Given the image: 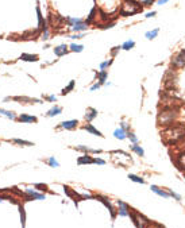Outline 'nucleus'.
<instances>
[{
  "label": "nucleus",
  "mask_w": 185,
  "mask_h": 228,
  "mask_svg": "<svg viewBox=\"0 0 185 228\" xmlns=\"http://www.w3.org/2000/svg\"><path fill=\"white\" fill-rule=\"evenodd\" d=\"M184 134H185V130L181 128V127H174V128H170L169 131H166V136L170 138L169 142H177L178 139L184 138Z\"/></svg>",
  "instance_id": "obj_1"
},
{
  "label": "nucleus",
  "mask_w": 185,
  "mask_h": 228,
  "mask_svg": "<svg viewBox=\"0 0 185 228\" xmlns=\"http://www.w3.org/2000/svg\"><path fill=\"white\" fill-rule=\"evenodd\" d=\"M174 117V111L173 109H164L159 115V122L164 124V126H169L172 122H173Z\"/></svg>",
  "instance_id": "obj_2"
},
{
  "label": "nucleus",
  "mask_w": 185,
  "mask_h": 228,
  "mask_svg": "<svg viewBox=\"0 0 185 228\" xmlns=\"http://www.w3.org/2000/svg\"><path fill=\"white\" fill-rule=\"evenodd\" d=\"M46 196H45L43 193H37L31 189H27L26 190V199L24 201H31V200H45Z\"/></svg>",
  "instance_id": "obj_3"
},
{
  "label": "nucleus",
  "mask_w": 185,
  "mask_h": 228,
  "mask_svg": "<svg viewBox=\"0 0 185 228\" xmlns=\"http://www.w3.org/2000/svg\"><path fill=\"white\" fill-rule=\"evenodd\" d=\"M18 122L21 123H37L38 122V117L32 116V115H26V114H22L21 116H18Z\"/></svg>",
  "instance_id": "obj_4"
},
{
  "label": "nucleus",
  "mask_w": 185,
  "mask_h": 228,
  "mask_svg": "<svg viewBox=\"0 0 185 228\" xmlns=\"http://www.w3.org/2000/svg\"><path fill=\"white\" fill-rule=\"evenodd\" d=\"M96 199H97V200H100V201H101V202H103L104 205H106L107 208H108L109 213H111V216H112V220H115V217H116V213H115V209H114V208H112L111 202H109L108 200L106 199V197H101V196H96Z\"/></svg>",
  "instance_id": "obj_5"
},
{
  "label": "nucleus",
  "mask_w": 185,
  "mask_h": 228,
  "mask_svg": "<svg viewBox=\"0 0 185 228\" xmlns=\"http://www.w3.org/2000/svg\"><path fill=\"white\" fill-rule=\"evenodd\" d=\"M79 124L77 120H66V122H62L59 123V128H65V130H74Z\"/></svg>",
  "instance_id": "obj_6"
},
{
  "label": "nucleus",
  "mask_w": 185,
  "mask_h": 228,
  "mask_svg": "<svg viewBox=\"0 0 185 228\" xmlns=\"http://www.w3.org/2000/svg\"><path fill=\"white\" fill-rule=\"evenodd\" d=\"M19 59L26 61V62H38L39 61V56L38 54H29V53H23Z\"/></svg>",
  "instance_id": "obj_7"
},
{
  "label": "nucleus",
  "mask_w": 185,
  "mask_h": 228,
  "mask_svg": "<svg viewBox=\"0 0 185 228\" xmlns=\"http://www.w3.org/2000/svg\"><path fill=\"white\" fill-rule=\"evenodd\" d=\"M174 66H185V50H181L180 54L173 59Z\"/></svg>",
  "instance_id": "obj_8"
},
{
  "label": "nucleus",
  "mask_w": 185,
  "mask_h": 228,
  "mask_svg": "<svg viewBox=\"0 0 185 228\" xmlns=\"http://www.w3.org/2000/svg\"><path fill=\"white\" fill-rule=\"evenodd\" d=\"M54 54H56L57 57H62V56H65L66 53L69 51V49H68V46L65 43H62V45H59V46H57V47H54Z\"/></svg>",
  "instance_id": "obj_9"
},
{
  "label": "nucleus",
  "mask_w": 185,
  "mask_h": 228,
  "mask_svg": "<svg viewBox=\"0 0 185 228\" xmlns=\"http://www.w3.org/2000/svg\"><path fill=\"white\" fill-rule=\"evenodd\" d=\"M11 100H15V101H21L23 104H32V103H41V100L38 99H31V97H10Z\"/></svg>",
  "instance_id": "obj_10"
},
{
  "label": "nucleus",
  "mask_w": 185,
  "mask_h": 228,
  "mask_svg": "<svg viewBox=\"0 0 185 228\" xmlns=\"http://www.w3.org/2000/svg\"><path fill=\"white\" fill-rule=\"evenodd\" d=\"M117 205H119V215L123 217L128 216V205L124 204V202L120 201V200H117Z\"/></svg>",
  "instance_id": "obj_11"
},
{
  "label": "nucleus",
  "mask_w": 185,
  "mask_h": 228,
  "mask_svg": "<svg viewBox=\"0 0 185 228\" xmlns=\"http://www.w3.org/2000/svg\"><path fill=\"white\" fill-rule=\"evenodd\" d=\"M88 29V24L85 22H81V23H76L72 26V31L73 32H81V31H85Z\"/></svg>",
  "instance_id": "obj_12"
},
{
  "label": "nucleus",
  "mask_w": 185,
  "mask_h": 228,
  "mask_svg": "<svg viewBox=\"0 0 185 228\" xmlns=\"http://www.w3.org/2000/svg\"><path fill=\"white\" fill-rule=\"evenodd\" d=\"M61 112H62V108H61V107H58V105H54L53 108L47 111L46 116H47V117H53V116H57V115H59Z\"/></svg>",
  "instance_id": "obj_13"
},
{
  "label": "nucleus",
  "mask_w": 185,
  "mask_h": 228,
  "mask_svg": "<svg viewBox=\"0 0 185 228\" xmlns=\"http://www.w3.org/2000/svg\"><path fill=\"white\" fill-rule=\"evenodd\" d=\"M0 115H1V116L8 117V119H11V120H16V119H18V116H16V114H15V112L7 111V109H3V108H0Z\"/></svg>",
  "instance_id": "obj_14"
},
{
  "label": "nucleus",
  "mask_w": 185,
  "mask_h": 228,
  "mask_svg": "<svg viewBox=\"0 0 185 228\" xmlns=\"http://www.w3.org/2000/svg\"><path fill=\"white\" fill-rule=\"evenodd\" d=\"M77 163H79V165H84V163H93V158H92L91 155L85 154V155H82V157H80L79 159H77Z\"/></svg>",
  "instance_id": "obj_15"
},
{
  "label": "nucleus",
  "mask_w": 185,
  "mask_h": 228,
  "mask_svg": "<svg viewBox=\"0 0 185 228\" xmlns=\"http://www.w3.org/2000/svg\"><path fill=\"white\" fill-rule=\"evenodd\" d=\"M96 116H97V111L95 108H88L87 109V114H85V120L87 122H92Z\"/></svg>",
  "instance_id": "obj_16"
},
{
  "label": "nucleus",
  "mask_w": 185,
  "mask_h": 228,
  "mask_svg": "<svg viewBox=\"0 0 185 228\" xmlns=\"http://www.w3.org/2000/svg\"><path fill=\"white\" fill-rule=\"evenodd\" d=\"M107 77H108V73H107V70H100V72H97V80H99V84H106V80Z\"/></svg>",
  "instance_id": "obj_17"
},
{
  "label": "nucleus",
  "mask_w": 185,
  "mask_h": 228,
  "mask_svg": "<svg viewBox=\"0 0 185 228\" xmlns=\"http://www.w3.org/2000/svg\"><path fill=\"white\" fill-rule=\"evenodd\" d=\"M7 142H11V143L15 144H21V146H34L32 142H29V140H23V139H10Z\"/></svg>",
  "instance_id": "obj_18"
},
{
  "label": "nucleus",
  "mask_w": 185,
  "mask_h": 228,
  "mask_svg": "<svg viewBox=\"0 0 185 228\" xmlns=\"http://www.w3.org/2000/svg\"><path fill=\"white\" fill-rule=\"evenodd\" d=\"M150 189L153 190L154 193H157L158 196H162V197H165V199H169V197H170V194H169V193H166V192H164V190H161L158 186H156V185H151V188H150Z\"/></svg>",
  "instance_id": "obj_19"
},
{
  "label": "nucleus",
  "mask_w": 185,
  "mask_h": 228,
  "mask_svg": "<svg viewBox=\"0 0 185 228\" xmlns=\"http://www.w3.org/2000/svg\"><path fill=\"white\" fill-rule=\"evenodd\" d=\"M114 136L116 138V139H120V140H123L124 138L127 136V132H126V130H123L120 127V128H117V130H115V132H114Z\"/></svg>",
  "instance_id": "obj_20"
},
{
  "label": "nucleus",
  "mask_w": 185,
  "mask_h": 228,
  "mask_svg": "<svg viewBox=\"0 0 185 228\" xmlns=\"http://www.w3.org/2000/svg\"><path fill=\"white\" fill-rule=\"evenodd\" d=\"M82 128H84V130H87L88 132H92L93 135H97V136H103V134H101V132H100L99 130H96V128H95V127L92 126V124H85V126L82 127Z\"/></svg>",
  "instance_id": "obj_21"
},
{
  "label": "nucleus",
  "mask_w": 185,
  "mask_h": 228,
  "mask_svg": "<svg viewBox=\"0 0 185 228\" xmlns=\"http://www.w3.org/2000/svg\"><path fill=\"white\" fill-rule=\"evenodd\" d=\"M18 208H19V213H21V223H22V225L24 227V225H26V212H24L23 204H21V202H19Z\"/></svg>",
  "instance_id": "obj_22"
},
{
  "label": "nucleus",
  "mask_w": 185,
  "mask_h": 228,
  "mask_svg": "<svg viewBox=\"0 0 185 228\" xmlns=\"http://www.w3.org/2000/svg\"><path fill=\"white\" fill-rule=\"evenodd\" d=\"M134 46H135V42L134 41H126L123 45L120 46V49H123V50H131V49H134Z\"/></svg>",
  "instance_id": "obj_23"
},
{
  "label": "nucleus",
  "mask_w": 185,
  "mask_h": 228,
  "mask_svg": "<svg viewBox=\"0 0 185 228\" xmlns=\"http://www.w3.org/2000/svg\"><path fill=\"white\" fill-rule=\"evenodd\" d=\"M74 84H76V81H73V80H72V81L69 82V85H68V87H66V88H64V89H62L61 95H68V93H69V92H70V91H73Z\"/></svg>",
  "instance_id": "obj_24"
},
{
  "label": "nucleus",
  "mask_w": 185,
  "mask_h": 228,
  "mask_svg": "<svg viewBox=\"0 0 185 228\" xmlns=\"http://www.w3.org/2000/svg\"><path fill=\"white\" fill-rule=\"evenodd\" d=\"M158 32H159V29H154L153 31H147L146 32V38L147 39H154L158 35Z\"/></svg>",
  "instance_id": "obj_25"
},
{
  "label": "nucleus",
  "mask_w": 185,
  "mask_h": 228,
  "mask_svg": "<svg viewBox=\"0 0 185 228\" xmlns=\"http://www.w3.org/2000/svg\"><path fill=\"white\" fill-rule=\"evenodd\" d=\"M131 150H132V151H135L137 154L139 155V157H143V155H145V151H143V149H142L141 146H137V144H134V146H131Z\"/></svg>",
  "instance_id": "obj_26"
},
{
  "label": "nucleus",
  "mask_w": 185,
  "mask_h": 228,
  "mask_svg": "<svg viewBox=\"0 0 185 228\" xmlns=\"http://www.w3.org/2000/svg\"><path fill=\"white\" fill-rule=\"evenodd\" d=\"M69 47H70V51H74V53H81L82 49H84V46H82V45H76V43L70 45Z\"/></svg>",
  "instance_id": "obj_27"
},
{
  "label": "nucleus",
  "mask_w": 185,
  "mask_h": 228,
  "mask_svg": "<svg viewBox=\"0 0 185 228\" xmlns=\"http://www.w3.org/2000/svg\"><path fill=\"white\" fill-rule=\"evenodd\" d=\"M46 163L50 165L51 167H58L59 166V163L56 161V158H54V157H50L49 159H46Z\"/></svg>",
  "instance_id": "obj_28"
},
{
  "label": "nucleus",
  "mask_w": 185,
  "mask_h": 228,
  "mask_svg": "<svg viewBox=\"0 0 185 228\" xmlns=\"http://www.w3.org/2000/svg\"><path fill=\"white\" fill-rule=\"evenodd\" d=\"M128 178L131 180V181H134V182H139V184H145V182H146L143 178H141V177H138V175H134V174H130Z\"/></svg>",
  "instance_id": "obj_29"
},
{
  "label": "nucleus",
  "mask_w": 185,
  "mask_h": 228,
  "mask_svg": "<svg viewBox=\"0 0 185 228\" xmlns=\"http://www.w3.org/2000/svg\"><path fill=\"white\" fill-rule=\"evenodd\" d=\"M34 186L39 188L38 190H41V192H47V190H49V189H47V185H43V184H35Z\"/></svg>",
  "instance_id": "obj_30"
},
{
  "label": "nucleus",
  "mask_w": 185,
  "mask_h": 228,
  "mask_svg": "<svg viewBox=\"0 0 185 228\" xmlns=\"http://www.w3.org/2000/svg\"><path fill=\"white\" fill-rule=\"evenodd\" d=\"M127 136H128L130 139H131V142H132V143H137V142H138V138H137L135 135L132 134V132H127Z\"/></svg>",
  "instance_id": "obj_31"
},
{
  "label": "nucleus",
  "mask_w": 185,
  "mask_h": 228,
  "mask_svg": "<svg viewBox=\"0 0 185 228\" xmlns=\"http://www.w3.org/2000/svg\"><path fill=\"white\" fill-rule=\"evenodd\" d=\"M112 64V59H109V61H106V62H103V64L100 65V69L103 70V69H106V67H108L109 65Z\"/></svg>",
  "instance_id": "obj_32"
},
{
  "label": "nucleus",
  "mask_w": 185,
  "mask_h": 228,
  "mask_svg": "<svg viewBox=\"0 0 185 228\" xmlns=\"http://www.w3.org/2000/svg\"><path fill=\"white\" fill-rule=\"evenodd\" d=\"M93 163H97V165H106V161L100 159V158H93Z\"/></svg>",
  "instance_id": "obj_33"
},
{
  "label": "nucleus",
  "mask_w": 185,
  "mask_h": 228,
  "mask_svg": "<svg viewBox=\"0 0 185 228\" xmlns=\"http://www.w3.org/2000/svg\"><path fill=\"white\" fill-rule=\"evenodd\" d=\"M45 99H46L47 101H50V103H53V101H57V97L54 96V95H51V96H45Z\"/></svg>",
  "instance_id": "obj_34"
},
{
  "label": "nucleus",
  "mask_w": 185,
  "mask_h": 228,
  "mask_svg": "<svg viewBox=\"0 0 185 228\" xmlns=\"http://www.w3.org/2000/svg\"><path fill=\"white\" fill-rule=\"evenodd\" d=\"M84 37V34H76V35H72L70 38L72 39H80V38H82Z\"/></svg>",
  "instance_id": "obj_35"
},
{
  "label": "nucleus",
  "mask_w": 185,
  "mask_h": 228,
  "mask_svg": "<svg viewBox=\"0 0 185 228\" xmlns=\"http://www.w3.org/2000/svg\"><path fill=\"white\" fill-rule=\"evenodd\" d=\"M169 194L173 196L174 199H177V200H181V196H180V194H176V193H173V192H169Z\"/></svg>",
  "instance_id": "obj_36"
},
{
  "label": "nucleus",
  "mask_w": 185,
  "mask_h": 228,
  "mask_svg": "<svg viewBox=\"0 0 185 228\" xmlns=\"http://www.w3.org/2000/svg\"><path fill=\"white\" fill-rule=\"evenodd\" d=\"M180 161L182 162V166H184V167H182V169H185V154H184V155H181V157H180Z\"/></svg>",
  "instance_id": "obj_37"
},
{
  "label": "nucleus",
  "mask_w": 185,
  "mask_h": 228,
  "mask_svg": "<svg viewBox=\"0 0 185 228\" xmlns=\"http://www.w3.org/2000/svg\"><path fill=\"white\" fill-rule=\"evenodd\" d=\"M157 14V12L156 11H151V12H147V14H146V18H153L154 16V15H156Z\"/></svg>",
  "instance_id": "obj_38"
},
{
  "label": "nucleus",
  "mask_w": 185,
  "mask_h": 228,
  "mask_svg": "<svg viewBox=\"0 0 185 228\" xmlns=\"http://www.w3.org/2000/svg\"><path fill=\"white\" fill-rule=\"evenodd\" d=\"M100 87H101V84H95V85H93V87H92V88H91V91H96V89H99V88H100Z\"/></svg>",
  "instance_id": "obj_39"
},
{
  "label": "nucleus",
  "mask_w": 185,
  "mask_h": 228,
  "mask_svg": "<svg viewBox=\"0 0 185 228\" xmlns=\"http://www.w3.org/2000/svg\"><path fill=\"white\" fill-rule=\"evenodd\" d=\"M169 0H157V4L158 6H162V4H165V3H167Z\"/></svg>",
  "instance_id": "obj_40"
},
{
  "label": "nucleus",
  "mask_w": 185,
  "mask_h": 228,
  "mask_svg": "<svg viewBox=\"0 0 185 228\" xmlns=\"http://www.w3.org/2000/svg\"><path fill=\"white\" fill-rule=\"evenodd\" d=\"M153 1H154V0H145L143 4H145V6H150V4H153Z\"/></svg>",
  "instance_id": "obj_41"
},
{
  "label": "nucleus",
  "mask_w": 185,
  "mask_h": 228,
  "mask_svg": "<svg viewBox=\"0 0 185 228\" xmlns=\"http://www.w3.org/2000/svg\"><path fill=\"white\" fill-rule=\"evenodd\" d=\"M119 49H120V46H117V47H114V50H112V56H115L117 51H119Z\"/></svg>",
  "instance_id": "obj_42"
}]
</instances>
